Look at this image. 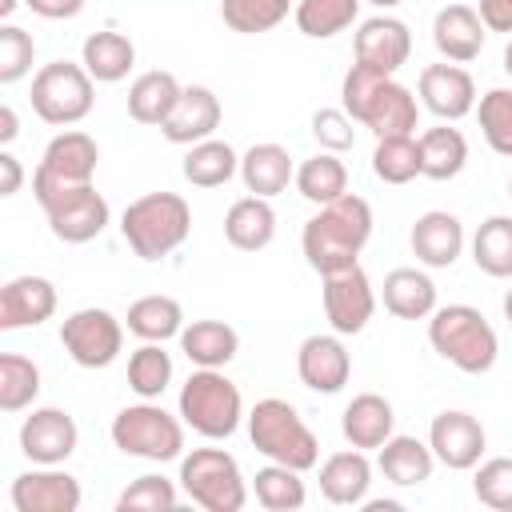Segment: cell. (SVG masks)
I'll return each mask as SVG.
<instances>
[{"label": "cell", "mask_w": 512, "mask_h": 512, "mask_svg": "<svg viewBox=\"0 0 512 512\" xmlns=\"http://www.w3.org/2000/svg\"><path fill=\"white\" fill-rule=\"evenodd\" d=\"M372 228H376L372 204L356 192H344L332 204H320L316 216L304 220L300 252H304L312 272L332 276V272H344V268L360 264V252L372 240Z\"/></svg>", "instance_id": "cell-1"}, {"label": "cell", "mask_w": 512, "mask_h": 512, "mask_svg": "<svg viewBox=\"0 0 512 512\" xmlns=\"http://www.w3.org/2000/svg\"><path fill=\"white\" fill-rule=\"evenodd\" d=\"M428 344L464 376H484L500 360V336L472 304H436L428 316Z\"/></svg>", "instance_id": "cell-2"}, {"label": "cell", "mask_w": 512, "mask_h": 512, "mask_svg": "<svg viewBox=\"0 0 512 512\" xmlns=\"http://www.w3.org/2000/svg\"><path fill=\"white\" fill-rule=\"evenodd\" d=\"M120 236L132 256L156 264L192 236V208L180 192H144L120 212Z\"/></svg>", "instance_id": "cell-3"}, {"label": "cell", "mask_w": 512, "mask_h": 512, "mask_svg": "<svg viewBox=\"0 0 512 512\" xmlns=\"http://www.w3.org/2000/svg\"><path fill=\"white\" fill-rule=\"evenodd\" d=\"M248 440L272 464H288L296 472H308V468L320 464L316 432L308 428L300 408L280 400V396H264V400L252 404V412H248Z\"/></svg>", "instance_id": "cell-4"}, {"label": "cell", "mask_w": 512, "mask_h": 512, "mask_svg": "<svg viewBox=\"0 0 512 512\" xmlns=\"http://www.w3.org/2000/svg\"><path fill=\"white\" fill-rule=\"evenodd\" d=\"M176 412L204 440H228L240 428V420H248L244 396L236 380L224 376V368H192V376L180 384Z\"/></svg>", "instance_id": "cell-5"}, {"label": "cell", "mask_w": 512, "mask_h": 512, "mask_svg": "<svg viewBox=\"0 0 512 512\" xmlns=\"http://www.w3.org/2000/svg\"><path fill=\"white\" fill-rule=\"evenodd\" d=\"M184 428L188 424L180 420V412H168L160 400H136L112 416L108 436L124 456L168 464L184 456Z\"/></svg>", "instance_id": "cell-6"}, {"label": "cell", "mask_w": 512, "mask_h": 512, "mask_svg": "<svg viewBox=\"0 0 512 512\" xmlns=\"http://www.w3.org/2000/svg\"><path fill=\"white\" fill-rule=\"evenodd\" d=\"M180 492L204 512H240L252 496V484L240 472V460L224 448H192L180 456Z\"/></svg>", "instance_id": "cell-7"}, {"label": "cell", "mask_w": 512, "mask_h": 512, "mask_svg": "<svg viewBox=\"0 0 512 512\" xmlns=\"http://www.w3.org/2000/svg\"><path fill=\"white\" fill-rule=\"evenodd\" d=\"M28 100H32V112L44 124L72 128V124H80L92 112V104H96V80L76 60H52V64H40L36 68Z\"/></svg>", "instance_id": "cell-8"}, {"label": "cell", "mask_w": 512, "mask_h": 512, "mask_svg": "<svg viewBox=\"0 0 512 512\" xmlns=\"http://www.w3.org/2000/svg\"><path fill=\"white\" fill-rule=\"evenodd\" d=\"M36 204L44 208L48 232H52L60 244H88V240H96V236L108 228V220H112V208H108V200L96 192V184L52 188V192L36 196Z\"/></svg>", "instance_id": "cell-9"}, {"label": "cell", "mask_w": 512, "mask_h": 512, "mask_svg": "<svg viewBox=\"0 0 512 512\" xmlns=\"http://www.w3.org/2000/svg\"><path fill=\"white\" fill-rule=\"evenodd\" d=\"M60 344L72 356V364L80 368H108L120 360L124 352V320L100 304L76 308L72 316H64L60 324Z\"/></svg>", "instance_id": "cell-10"}, {"label": "cell", "mask_w": 512, "mask_h": 512, "mask_svg": "<svg viewBox=\"0 0 512 512\" xmlns=\"http://www.w3.org/2000/svg\"><path fill=\"white\" fill-rule=\"evenodd\" d=\"M96 164H100L96 140L80 128H64L40 152V164L32 172V196H44V192L68 188V184H92Z\"/></svg>", "instance_id": "cell-11"}, {"label": "cell", "mask_w": 512, "mask_h": 512, "mask_svg": "<svg viewBox=\"0 0 512 512\" xmlns=\"http://www.w3.org/2000/svg\"><path fill=\"white\" fill-rule=\"evenodd\" d=\"M428 444H432L436 464H444L452 472H472L488 452V432L472 412L444 408L428 424Z\"/></svg>", "instance_id": "cell-12"}, {"label": "cell", "mask_w": 512, "mask_h": 512, "mask_svg": "<svg viewBox=\"0 0 512 512\" xmlns=\"http://www.w3.org/2000/svg\"><path fill=\"white\" fill-rule=\"evenodd\" d=\"M324 280V316L332 324V332L340 336H356L368 328L372 312H376V288L368 280V272L360 264L320 276Z\"/></svg>", "instance_id": "cell-13"}, {"label": "cell", "mask_w": 512, "mask_h": 512, "mask_svg": "<svg viewBox=\"0 0 512 512\" xmlns=\"http://www.w3.org/2000/svg\"><path fill=\"white\" fill-rule=\"evenodd\" d=\"M16 440H20L24 460H32V464H64L80 444V428H76L68 408L44 404V408H32L20 420Z\"/></svg>", "instance_id": "cell-14"}, {"label": "cell", "mask_w": 512, "mask_h": 512, "mask_svg": "<svg viewBox=\"0 0 512 512\" xmlns=\"http://www.w3.org/2000/svg\"><path fill=\"white\" fill-rule=\"evenodd\" d=\"M8 500L16 512H76L84 500V488L60 464H32L12 480Z\"/></svg>", "instance_id": "cell-15"}, {"label": "cell", "mask_w": 512, "mask_h": 512, "mask_svg": "<svg viewBox=\"0 0 512 512\" xmlns=\"http://www.w3.org/2000/svg\"><path fill=\"white\" fill-rule=\"evenodd\" d=\"M416 96L444 124H456L468 112H476V80L464 64H452V60L424 64L420 80H416Z\"/></svg>", "instance_id": "cell-16"}, {"label": "cell", "mask_w": 512, "mask_h": 512, "mask_svg": "<svg viewBox=\"0 0 512 512\" xmlns=\"http://www.w3.org/2000/svg\"><path fill=\"white\" fill-rule=\"evenodd\" d=\"M352 52H356V64H368V68H376L384 76H396L412 56V32H408V24L400 16L376 12V16L356 24Z\"/></svg>", "instance_id": "cell-17"}, {"label": "cell", "mask_w": 512, "mask_h": 512, "mask_svg": "<svg viewBox=\"0 0 512 512\" xmlns=\"http://www.w3.org/2000/svg\"><path fill=\"white\" fill-rule=\"evenodd\" d=\"M296 376L304 388L336 396L352 376V352L344 348L340 332H312L296 348Z\"/></svg>", "instance_id": "cell-18"}, {"label": "cell", "mask_w": 512, "mask_h": 512, "mask_svg": "<svg viewBox=\"0 0 512 512\" xmlns=\"http://www.w3.org/2000/svg\"><path fill=\"white\" fill-rule=\"evenodd\" d=\"M56 284L48 276H36V272H24V276H12L4 288H0V328L4 332H20V328H40L44 320L56 316Z\"/></svg>", "instance_id": "cell-19"}, {"label": "cell", "mask_w": 512, "mask_h": 512, "mask_svg": "<svg viewBox=\"0 0 512 512\" xmlns=\"http://www.w3.org/2000/svg\"><path fill=\"white\" fill-rule=\"evenodd\" d=\"M220 116H224V108H220V96H216L212 88H204V84H184V92H180L172 116L160 124V132H164L168 144L188 148V144H200V140L216 136Z\"/></svg>", "instance_id": "cell-20"}, {"label": "cell", "mask_w": 512, "mask_h": 512, "mask_svg": "<svg viewBox=\"0 0 512 512\" xmlns=\"http://www.w3.org/2000/svg\"><path fill=\"white\" fill-rule=\"evenodd\" d=\"M408 244H412V256L424 268H452L460 260L468 236H464V224H460L456 212L432 208V212L416 216V224L408 232Z\"/></svg>", "instance_id": "cell-21"}, {"label": "cell", "mask_w": 512, "mask_h": 512, "mask_svg": "<svg viewBox=\"0 0 512 512\" xmlns=\"http://www.w3.org/2000/svg\"><path fill=\"white\" fill-rule=\"evenodd\" d=\"M484 40H488V28L480 12L468 4H444L432 16V44L452 64H472L484 52Z\"/></svg>", "instance_id": "cell-22"}, {"label": "cell", "mask_w": 512, "mask_h": 512, "mask_svg": "<svg viewBox=\"0 0 512 512\" xmlns=\"http://www.w3.org/2000/svg\"><path fill=\"white\" fill-rule=\"evenodd\" d=\"M368 488H372V460L364 448H344V452H332L324 464H320V496L336 508H360L368 500Z\"/></svg>", "instance_id": "cell-23"}, {"label": "cell", "mask_w": 512, "mask_h": 512, "mask_svg": "<svg viewBox=\"0 0 512 512\" xmlns=\"http://www.w3.org/2000/svg\"><path fill=\"white\" fill-rule=\"evenodd\" d=\"M340 432L352 448H364V452H376L392 432H396V408L388 396L380 392H356L348 404H344V416H340Z\"/></svg>", "instance_id": "cell-24"}, {"label": "cell", "mask_w": 512, "mask_h": 512, "mask_svg": "<svg viewBox=\"0 0 512 512\" xmlns=\"http://www.w3.org/2000/svg\"><path fill=\"white\" fill-rule=\"evenodd\" d=\"M376 468H380L384 480L396 484V488H420V484L432 480L436 456H432V444H428V440L392 432V436L376 448Z\"/></svg>", "instance_id": "cell-25"}, {"label": "cell", "mask_w": 512, "mask_h": 512, "mask_svg": "<svg viewBox=\"0 0 512 512\" xmlns=\"http://www.w3.org/2000/svg\"><path fill=\"white\" fill-rule=\"evenodd\" d=\"M420 124V100L412 96V88H404L400 80H384L380 92L372 96L360 128H368L376 140L380 136H412Z\"/></svg>", "instance_id": "cell-26"}, {"label": "cell", "mask_w": 512, "mask_h": 512, "mask_svg": "<svg viewBox=\"0 0 512 512\" xmlns=\"http://www.w3.org/2000/svg\"><path fill=\"white\" fill-rule=\"evenodd\" d=\"M240 180L252 196H280L292 180H296V160L288 156L284 144L276 140H260L248 152H240Z\"/></svg>", "instance_id": "cell-27"}, {"label": "cell", "mask_w": 512, "mask_h": 512, "mask_svg": "<svg viewBox=\"0 0 512 512\" xmlns=\"http://www.w3.org/2000/svg\"><path fill=\"white\" fill-rule=\"evenodd\" d=\"M224 240L236 252H260L276 240V208L268 196H240L224 212Z\"/></svg>", "instance_id": "cell-28"}, {"label": "cell", "mask_w": 512, "mask_h": 512, "mask_svg": "<svg viewBox=\"0 0 512 512\" xmlns=\"http://www.w3.org/2000/svg\"><path fill=\"white\" fill-rule=\"evenodd\" d=\"M80 64L96 84H120L136 68V44L116 28L88 32L80 44Z\"/></svg>", "instance_id": "cell-29"}, {"label": "cell", "mask_w": 512, "mask_h": 512, "mask_svg": "<svg viewBox=\"0 0 512 512\" xmlns=\"http://www.w3.org/2000/svg\"><path fill=\"white\" fill-rule=\"evenodd\" d=\"M380 296L396 320H428L436 312V280L424 268H392Z\"/></svg>", "instance_id": "cell-30"}, {"label": "cell", "mask_w": 512, "mask_h": 512, "mask_svg": "<svg viewBox=\"0 0 512 512\" xmlns=\"http://www.w3.org/2000/svg\"><path fill=\"white\" fill-rule=\"evenodd\" d=\"M180 352L192 368H228L240 352V332L224 320H192L180 332Z\"/></svg>", "instance_id": "cell-31"}, {"label": "cell", "mask_w": 512, "mask_h": 512, "mask_svg": "<svg viewBox=\"0 0 512 512\" xmlns=\"http://www.w3.org/2000/svg\"><path fill=\"white\" fill-rule=\"evenodd\" d=\"M180 92H184V84H180L172 72H164V68L140 72V76L128 84V116H132L136 124L160 128V124L172 116Z\"/></svg>", "instance_id": "cell-32"}, {"label": "cell", "mask_w": 512, "mask_h": 512, "mask_svg": "<svg viewBox=\"0 0 512 512\" xmlns=\"http://www.w3.org/2000/svg\"><path fill=\"white\" fill-rule=\"evenodd\" d=\"M184 308L176 296H164V292H152V296H140L128 304V316H124V328L136 336V340H152V344H164V340H180L184 332Z\"/></svg>", "instance_id": "cell-33"}, {"label": "cell", "mask_w": 512, "mask_h": 512, "mask_svg": "<svg viewBox=\"0 0 512 512\" xmlns=\"http://www.w3.org/2000/svg\"><path fill=\"white\" fill-rule=\"evenodd\" d=\"M416 144H420V176H428V180H456L464 172V164H468L464 132L444 124V120L436 128L420 132Z\"/></svg>", "instance_id": "cell-34"}, {"label": "cell", "mask_w": 512, "mask_h": 512, "mask_svg": "<svg viewBox=\"0 0 512 512\" xmlns=\"http://www.w3.org/2000/svg\"><path fill=\"white\" fill-rule=\"evenodd\" d=\"M180 172H184V180H188L192 188H220V184H228L232 176H240V152H236L228 140L208 136V140H200V144H188Z\"/></svg>", "instance_id": "cell-35"}, {"label": "cell", "mask_w": 512, "mask_h": 512, "mask_svg": "<svg viewBox=\"0 0 512 512\" xmlns=\"http://www.w3.org/2000/svg\"><path fill=\"white\" fill-rule=\"evenodd\" d=\"M296 192L308 200V204H332L336 196H344L348 192V168H344V160L336 156V152H316V156H308V160H300L296 164Z\"/></svg>", "instance_id": "cell-36"}, {"label": "cell", "mask_w": 512, "mask_h": 512, "mask_svg": "<svg viewBox=\"0 0 512 512\" xmlns=\"http://www.w3.org/2000/svg\"><path fill=\"white\" fill-rule=\"evenodd\" d=\"M296 32L308 40H332L360 20V0H296Z\"/></svg>", "instance_id": "cell-37"}, {"label": "cell", "mask_w": 512, "mask_h": 512, "mask_svg": "<svg viewBox=\"0 0 512 512\" xmlns=\"http://www.w3.org/2000/svg\"><path fill=\"white\" fill-rule=\"evenodd\" d=\"M252 496H256V504L268 508V512H300L304 500H308L304 472L268 460V464L256 468V476H252Z\"/></svg>", "instance_id": "cell-38"}, {"label": "cell", "mask_w": 512, "mask_h": 512, "mask_svg": "<svg viewBox=\"0 0 512 512\" xmlns=\"http://www.w3.org/2000/svg\"><path fill=\"white\" fill-rule=\"evenodd\" d=\"M472 264L492 280H512V216H488L472 232Z\"/></svg>", "instance_id": "cell-39"}, {"label": "cell", "mask_w": 512, "mask_h": 512, "mask_svg": "<svg viewBox=\"0 0 512 512\" xmlns=\"http://www.w3.org/2000/svg\"><path fill=\"white\" fill-rule=\"evenodd\" d=\"M172 384V352H164V344L140 340V348L128 356V388L140 400H160Z\"/></svg>", "instance_id": "cell-40"}, {"label": "cell", "mask_w": 512, "mask_h": 512, "mask_svg": "<svg viewBox=\"0 0 512 512\" xmlns=\"http://www.w3.org/2000/svg\"><path fill=\"white\" fill-rule=\"evenodd\" d=\"M372 176L380 184H412L420 176L416 136H380L372 148Z\"/></svg>", "instance_id": "cell-41"}, {"label": "cell", "mask_w": 512, "mask_h": 512, "mask_svg": "<svg viewBox=\"0 0 512 512\" xmlns=\"http://www.w3.org/2000/svg\"><path fill=\"white\" fill-rule=\"evenodd\" d=\"M36 396H40V364L20 352H4L0 356V408L24 412L36 404Z\"/></svg>", "instance_id": "cell-42"}, {"label": "cell", "mask_w": 512, "mask_h": 512, "mask_svg": "<svg viewBox=\"0 0 512 512\" xmlns=\"http://www.w3.org/2000/svg\"><path fill=\"white\" fill-rule=\"evenodd\" d=\"M292 8V0H220V20L240 36H260L284 24Z\"/></svg>", "instance_id": "cell-43"}, {"label": "cell", "mask_w": 512, "mask_h": 512, "mask_svg": "<svg viewBox=\"0 0 512 512\" xmlns=\"http://www.w3.org/2000/svg\"><path fill=\"white\" fill-rule=\"evenodd\" d=\"M476 124L488 148L512 160V88H488L476 100Z\"/></svg>", "instance_id": "cell-44"}, {"label": "cell", "mask_w": 512, "mask_h": 512, "mask_svg": "<svg viewBox=\"0 0 512 512\" xmlns=\"http://www.w3.org/2000/svg\"><path fill=\"white\" fill-rule=\"evenodd\" d=\"M180 504V484L160 476V472H144L136 476L120 496H116V512H172Z\"/></svg>", "instance_id": "cell-45"}, {"label": "cell", "mask_w": 512, "mask_h": 512, "mask_svg": "<svg viewBox=\"0 0 512 512\" xmlns=\"http://www.w3.org/2000/svg\"><path fill=\"white\" fill-rule=\"evenodd\" d=\"M472 496L492 512H512V456H488L472 468Z\"/></svg>", "instance_id": "cell-46"}, {"label": "cell", "mask_w": 512, "mask_h": 512, "mask_svg": "<svg viewBox=\"0 0 512 512\" xmlns=\"http://www.w3.org/2000/svg\"><path fill=\"white\" fill-rule=\"evenodd\" d=\"M36 60V40L32 32H24L20 24L4 20L0 24V84H16L32 72Z\"/></svg>", "instance_id": "cell-47"}, {"label": "cell", "mask_w": 512, "mask_h": 512, "mask_svg": "<svg viewBox=\"0 0 512 512\" xmlns=\"http://www.w3.org/2000/svg\"><path fill=\"white\" fill-rule=\"evenodd\" d=\"M312 140L324 152H348L356 144V120L344 108H316L312 112Z\"/></svg>", "instance_id": "cell-48"}, {"label": "cell", "mask_w": 512, "mask_h": 512, "mask_svg": "<svg viewBox=\"0 0 512 512\" xmlns=\"http://www.w3.org/2000/svg\"><path fill=\"white\" fill-rule=\"evenodd\" d=\"M476 12H480V20H484L488 32L512 36V0H480Z\"/></svg>", "instance_id": "cell-49"}, {"label": "cell", "mask_w": 512, "mask_h": 512, "mask_svg": "<svg viewBox=\"0 0 512 512\" xmlns=\"http://www.w3.org/2000/svg\"><path fill=\"white\" fill-rule=\"evenodd\" d=\"M24 4L44 20H72L84 12V0H24Z\"/></svg>", "instance_id": "cell-50"}, {"label": "cell", "mask_w": 512, "mask_h": 512, "mask_svg": "<svg viewBox=\"0 0 512 512\" xmlns=\"http://www.w3.org/2000/svg\"><path fill=\"white\" fill-rule=\"evenodd\" d=\"M20 184H24V168H20V160H16L8 148H0V196H16Z\"/></svg>", "instance_id": "cell-51"}, {"label": "cell", "mask_w": 512, "mask_h": 512, "mask_svg": "<svg viewBox=\"0 0 512 512\" xmlns=\"http://www.w3.org/2000/svg\"><path fill=\"white\" fill-rule=\"evenodd\" d=\"M16 136H20V120H16V108H12V104H0V144L8 148Z\"/></svg>", "instance_id": "cell-52"}, {"label": "cell", "mask_w": 512, "mask_h": 512, "mask_svg": "<svg viewBox=\"0 0 512 512\" xmlns=\"http://www.w3.org/2000/svg\"><path fill=\"white\" fill-rule=\"evenodd\" d=\"M360 508H368V512H400L404 504L400 500H364Z\"/></svg>", "instance_id": "cell-53"}, {"label": "cell", "mask_w": 512, "mask_h": 512, "mask_svg": "<svg viewBox=\"0 0 512 512\" xmlns=\"http://www.w3.org/2000/svg\"><path fill=\"white\" fill-rule=\"evenodd\" d=\"M16 8H20V0H0V20H12Z\"/></svg>", "instance_id": "cell-54"}, {"label": "cell", "mask_w": 512, "mask_h": 512, "mask_svg": "<svg viewBox=\"0 0 512 512\" xmlns=\"http://www.w3.org/2000/svg\"><path fill=\"white\" fill-rule=\"evenodd\" d=\"M368 4H372V8H380V12H392V8H400L404 0H368Z\"/></svg>", "instance_id": "cell-55"}, {"label": "cell", "mask_w": 512, "mask_h": 512, "mask_svg": "<svg viewBox=\"0 0 512 512\" xmlns=\"http://www.w3.org/2000/svg\"><path fill=\"white\" fill-rule=\"evenodd\" d=\"M500 308H504V320H508V324H512V288H508V292H504V300H500Z\"/></svg>", "instance_id": "cell-56"}, {"label": "cell", "mask_w": 512, "mask_h": 512, "mask_svg": "<svg viewBox=\"0 0 512 512\" xmlns=\"http://www.w3.org/2000/svg\"><path fill=\"white\" fill-rule=\"evenodd\" d=\"M500 60H504V72L512 76V36H508V44H504V56H500Z\"/></svg>", "instance_id": "cell-57"}, {"label": "cell", "mask_w": 512, "mask_h": 512, "mask_svg": "<svg viewBox=\"0 0 512 512\" xmlns=\"http://www.w3.org/2000/svg\"><path fill=\"white\" fill-rule=\"evenodd\" d=\"M508 196H512V176H508Z\"/></svg>", "instance_id": "cell-58"}]
</instances>
